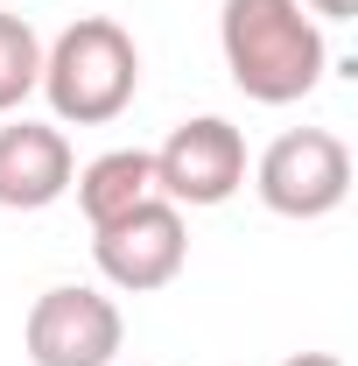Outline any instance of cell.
<instances>
[{
    "label": "cell",
    "mask_w": 358,
    "mask_h": 366,
    "mask_svg": "<svg viewBox=\"0 0 358 366\" xmlns=\"http://www.w3.org/2000/svg\"><path fill=\"white\" fill-rule=\"evenodd\" d=\"M218 49L232 85L253 106H295L323 85L330 43L302 0H225L218 7Z\"/></svg>",
    "instance_id": "6da1fadb"
},
{
    "label": "cell",
    "mask_w": 358,
    "mask_h": 366,
    "mask_svg": "<svg viewBox=\"0 0 358 366\" xmlns=\"http://www.w3.org/2000/svg\"><path fill=\"white\" fill-rule=\"evenodd\" d=\"M36 92L49 99L56 127H106V120H120V113L134 106V92H140L134 36H127L120 21H106V14L71 21V29L43 49V85Z\"/></svg>",
    "instance_id": "7a4b0ae2"
},
{
    "label": "cell",
    "mask_w": 358,
    "mask_h": 366,
    "mask_svg": "<svg viewBox=\"0 0 358 366\" xmlns=\"http://www.w3.org/2000/svg\"><path fill=\"white\" fill-rule=\"evenodd\" d=\"M253 190L274 219H330L352 197V148L330 127H288L253 162Z\"/></svg>",
    "instance_id": "3957f363"
},
{
    "label": "cell",
    "mask_w": 358,
    "mask_h": 366,
    "mask_svg": "<svg viewBox=\"0 0 358 366\" xmlns=\"http://www.w3.org/2000/svg\"><path fill=\"white\" fill-rule=\"evenodd\" d=\"M21 345L36 366H120V345H127V317L106 289L91 282H56L29 303V324H21Z\"/></svg>",
    "instance_id": "277c9868"
},
{
    "label": "cell",
    "mask_w": 358,
    "mask_h": 366,
    "mask_svg": "<svg viewBox=\"0 0 358 366\" xmlns=\"http://www.w3.org/2000/svg\"><path fill=\"white\" fill-rule=\"evenodd\" d=\"M91 261H98V274H106L113 289H127V296H155V289H169V282L183 274V261H190L183 204L148 197V204H134L127 219L91 226Z\"/></svg>",
    "instance_id": "5b68a950"
},
{
    "label": "cell",
    "mask_w": 358,
    "mask_h": 366,
    "mask_svg": "<svg viewBox=\"0 0 358 366\" xmlns=\"http://www.w3.org/2000/svg\"><path fill=\"white\" fill-rule=\"evenodd\" d=\"M239 183H246V134L232 120H218V113L183 120L176 134L155 148V190L169 204L211 212L225 197H239Z\"/></svg>",
    "instance_id": "8992f818"
},
{
    "label": "cell",
    "mask_w": 358,
    "mask_h": 366,
    "mask_svg": "<svg viewBox=\"0 0 358 366\" xmlns=\"http://www.w3.org/2000/svg\"><path fill=\"white\" fill-rule=\"evenodd\" d=\"M78 177L71 141L49 120H14L0 127V212H49Z\"/></svg>",
    "instance_id": "52a82bcc"
},
{
    "label": "cell",
    "mask_w": 358,
    "mask_h": 366,
    "mask_svg": "<svg viewBox=\"0 0 358 366\" xmlns=\"http://www.w3.org/2000/svg\"><path fill=\"white\" fill-rule=\"evenodd\" d=\"M71 190H78V212H85L91 226H113V219H127L134 204L162 197L148 148H106V155H91L85 169L71 177Z\"/></svg>",
    "instance_id": "ba28073f"
},
{
    "label": "cell",
    "mask_w": 358,
    "mask_h": 366,
    "mask_svg": "<svg viewBox=\"0 0 358 366\" xmlns=\"http://www.w3.org/2000/svg\"><path fill=\"white\" fill-rule=\"evenodd\" d=\"M36 85H43V36L0 7V113H14Z\"/></svg>",
    "instance_id": "9c48e42d"
},
{
    "label": "cell",
    "mask_w": 358,
    "mask_h": 366,
    "mask_svg": "<svg viewBox=\"0 0 358 366\" xmlns=\"http://www.w3.org/2000/svg\"><path fill=\"white\" fill-rule=\"evenodd\" d=\"M310 14H323V21H352L358 14V0H302Z\"/></svg>",
    "instance_id": "30bf717a"
},
{
    "label": "cell",
    "mask_w": 358,
    "mask_h": 366,
    "mask_svg": "<svg viewBox=\"0 0 358 366\" xmlns=\"http://www.w3.org/2000/svg\"><path fill=\"white\" fill-rule=\"evenodd\" d=\"M281 366H344V360H330V352H295V360H281Z\"/></svg>",
    "instance_id": "8fae6325"
}]
</instances>
